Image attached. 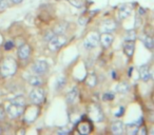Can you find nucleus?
Wrapping results in <instances>:
<instances>
[{"label":"nucleus","instance_id":"obj_1","mask_svg":"<svg viewBox=\"0 0 154 135\" xmlns=\"http://www.w3.org/2000/svg\"><path fill=\"white\" fill-rule=\"evenodd\" d=\"M17 62L14 58L7 57L0 62V74L3 77H11L17 71Z\"/></svg>","mask_w":154,"mask_h":135},{"label":"nucleus","instance_id":"obj_2","mask_svg":"<svg viewBox=\"0 0 154 135\" xmlns=\"http://www.w3.org/2000/svg\"><path fill=\"white\" fill-rule=\"evenodd\" d=\"M66 41H68V39H66V37L63 34H55L48 41V48L52 52L58 51L60 48L66 44Z\"/></svg>","mask_w":154,"mask_h":135},{"label":"nucleus","instance_id":"obj_3","mask_svg":"<svg viewBox=\"0 0 154 135\" xmlns=\"http://www.w3.org/2000/svg\"><path fill=\"white\" fill-rule=\"evenodd\" d=\"M88 116L91 120L96 122H100L103 120L105 115H103L101 109L96 105V103H91L88 107Z\"/></svg>","mask_w":154,"mask_h":135},{"label":"nucleus","instance_id":"obj_4","mask_svg":"<svg viewBox=\"0 0 154 135\" xmlns=\"http://www.w3.org/2000/svg\"><path fill=\"white\" fill-rule=\"evenodd\" d=\"M45 90L39 87H35V89H33L30 93V99L34 105H40L45 101Z\"/></svg>","mask_w":154,"mask_h":135},{"label":"nucleus","instance_id":"obj_5","mask_svg":"<svg viewBox=\"0 0 154 135\" xmlns=\"http://www.w3.org/2000/svg\"><path fill=\"white\" fill-rule=\"evenodd\" d=\"M99 43V35L96 32H90L84 39V45L86 49H94Z\"/></svg>","mask_w":154,"mask_h":135},{"label":"nucleus","instance_id":"obj_6","mask_svg":"<svg viewBox=\"0 0 154 135\" xmlns=\"http://www.w3.org/2000/svg\"><path fill=\"white\" fill-rule=\"evenodd\" d=\"M5 111H7V114L11 118H17L24 113V107L23 106H19V105H16V103H11L8 106Z\"/></svg>","mask_w":154,"mask_h":135},{"label":"nucleus","instance_id":"obj_7","mask_svg":"<svg viewBox=\"0 0 154 135\" xmlns=\"http://www.w3.org/2000/svg\"><path fill=\"white\" fill-rule=\"evenodd\" d=\"M48 69H49V64H48V62L45 61V60H37L32 66L33 72H34L35 74H37V75H42V74H45V72L48 71Z\"/></svg>","mask_w":154,"mask_h":135},{"label":"nucleus","instance_id":"obj_8","mask_svg":"<svg viewBox=\"0 0 154 135\" xmlns=\"http://www.w3.org/2000/svg\"><path fill=\"white\" fill-rule=\"evenodd\" d=\"M117 28V22L114 19H107L100 24L101 33H112Z\"/></svg>","mask_w":154,"mask_h":135},{"label":"nucleus","instance_id":"obj_9","mask_svg":"<svg viewBox=\"0 0 154 135\" xmlns=\"http://www.w3.org/2000/svg\"><path fill=\"white\" fill-rule=\"evenodd\" d=\"M77 130L80 134L87 135L92 131V124L89 120H82L77 124Z\"/></svg>","mask_w":154,"mask_h":135},{"label":"nucleus","instance_id":"obj_10","mask_svg":"<svg viewBox=\"0 0 154 135\" xmlns=\"http://www.w3.org/2000/svg\"><path fill=\"white\" fill-rule=\"evenodd\" d=\"M114 38L110 33H103V34L99 36V42H100L101 47L108 49L109 47H111L112 42H113Z\"/></svg>","mask_w":154,"mask_h":135},{"label":"nucleus","instance_id":"obj_11","mask_svg":"<svg viewBox=\"0 0 154 135\" xmlns=\"http://www.w3.org/2000/svg\"><path fill=\"white\" fill-rule=\"evenodd\" d=\"M31 52H32V49H31V47L29 44H26V43H24V44H22L21 47L18 49V57H19V59L21 60H26L29 58V56L31 55Z\"/></svg>","mask_w":154,"mask_h":135},{"label":"nucleus","instance_id":"obj_12","mask_svg":"<svg viewBox=\"0 0 154 135\" xmlns=\"http://www.w3.org/2000/svg\"><path fill=\"white\" fill-rule=\"evenodd\" d=\"M24 112H26V121H33V120H35V118L37 117V115H38L39 110H38L37 105H35V106L30 107Z\"/></svg>","mask_w":154,"mask_h":135},{"label":"nucleus","instance_id":"obj_13","mask_svg":"<svg viewBox=\"0 0 154 135\" xmlns=\"http://www.w3.org/2000/svg\"><path fill=\"white\" fill-rule=\"evenodd\" d=\"M131 13H132V7L130 5H122L118 9V16L122 20L128 18L131 15Z\"/></svg>","mask_w":154,"mask_h":135},{"label":"nucleus","instance_id":"obj_14","mask_svg":"<svg viewBox=\"0 0 154 135\" xmlns=\"http://www.w3.org/2000/svg\"><path fill=\"white\" fill-rule=\"evenodd\" d=\"M111 132L113 134H116V135H120L125 132V124H122V121L117 120V121H114L112 122L111 124Z\"/></svg>","mask_w":154,"mask_h":135},{"label":"nucleus","instance_id":"obj_15","mask_svg":"<svg viewBox=\"0 0 154 135\" xmlns=\"http://www.w3.org/2000/svg\"><path fill=\"white\" fill-rule=\"evenodd\" d=\"M78 89L75 87V88H73L72 90L70 91V92L66 94V103L68 105H72V103H74L75 101H76L77 97H78Z\"/></svg>","mask_w":154,"mask_h":135},{"label":"nucleus","instance_id":"obj_16","mask_svg":"<svg viewBox=\"0 0 154 135\" xmlns=\"http://www.w3.org/2000/svg\"><path fill=\"white\" fill-rule=\"evenodd\" d=\"M139 77L143 81H148L150 79V66H141L139 68Z\"/></svg>","mask_w":154,"mask_h":135},{"label":"nucleus","instance_id":"obj_17","mask_svg":"<svg viewBox=\"0 0 154 135\" xmlns=\"http://www.w3.org/2000/svg\"><path fill=\"white\" fill-rule=\"evenodd\" d=\"M135 51V43L134 41H127L124 44V52L128 57H132Z\"/></svg>","mask_w":154,"mask_h":135},{"label":"nucleus","instance_id":"obj_18","mask_svg":"<svg viewBox=\"0 0 154 135\" xmlns=\"http://www.w3.org/2000/svg\"><path fill=\"white\" fill-rule=\"evenodd\" d=\"M66 29H68V23L64 22V21H61L54 26L53 31H54L55 34H64V32L66 31Z\"/></svg>","mask_w":154,"mask_h":135},{"label":"nucleus","instance_id":"obj_19","mask_svg":"<svg viewBox=\"0 0 154 135\" xmlns=\"http://www.w3.org/2000/svg\"><path fill=\"white\" fill-rule=\"evenodd\" d=\"M86 84H88L90 88H94L97 84V77L94 73H90L86 78Z\"/></svg>","mask_w":154,"mask_h":135},{"label":"nucleus","instance_id":"obj_20","mask_svg":"<svg viewBox=\"0 0 154 135\" xmlns=\"http://www.w3.org/2000/svg\"><path fill=\"white\" fill-rule=\"evenodd\" d=\"M126 130H127V133L128 134H137V132H138L139 130V124H136V122H133V124H127L126 127Z\"/></svg>","mask_w":154,"mask_h":135},{"label":"nucleus","instance_id":"obj_21","mask_svg":"<svg viewBox=\"0 0 154 135\" xmlns=\"http://www.w3.org/2000/svg\"><path fill=\"white\" fill-rule=\"evenodd\" d=\"M29 82L33 87H40L42 84V79L39 76H31L29 78Z\"/></svg>","mask_w":154,"mask_h":135},{"label":"nucleus","instance_id":"obj_22","mask_svg":"<svg viewBox=\"0 0 154 135\" xmlns=\"http://www.w3.org/2000/svg\"><path fill=\"white\" fill-rule=\"evenodd\" d=\"M136 39V32L135 30H130L127 31L125 34V40L126 41H134Z\"/></svg>","mask_w":154,"mask_h":135},{"label":"nucleus","instance_id":"obj_23","mask_svg":"<svg viewBox=\"0 0 154 135\" xmlns=\"http://www.w3.org/2000/svg\"><path fill=\"white\" fill-rule=\"evenodd\" d=\"M143 44L147 49L152 50L154 48V42H153V38H151L150 36H146L143 39Z\"/></svg>","mask_w":154,"mask_h":135},{"label":"nucleus","instance_id":"obj_24","mask_svg":"<svg viewBox=\"0 0 154 135\" xmlns=\"http://www.w3.org/2000/svg\"><path fill=\"white\" fill-rule=\"evenodd\" d=\"M117 91L120 93V94H126L129 91V86L127 82H120L117 86Z\"/></svg>","mask_w":154,"mask_h":135},{"label":"nucleus","instance_id":"obj_25","mask_svg":"<svg viewBox=\"0 0 154 135\" xmlns=\"http://www.w3.org/2000/svg\"><path fill=\"white\" fill-rule=\"evenodd\" d=\"M13 103H16V105H19V106H26V98L23 96H17L16 98H14L13 100L11 101Z\"/></svg>","mask_w":154,"mask_h":135},{"label":"nucleus","instance_id":"obj_26","mask_svg":"<svg viewBox=\"0 0 154 135\" xmlns=\"http://www.w3.org/2000/svg\"><path fill=\"white\" fill-rule=\"evenodd\" d=\"M64 84H66V77L64 76H59L57 79V88L58 89L63 88Z\"/></svg>","mask_w":154,"mask_h":135},{"label":"nucleus","instance_id":"obj_27","mask_svg":"<svg viewBox=\"0 0 154 135\" xmlns=\"http://www.w3.org/2000/svg\"><path fill=\"white\" fill-rule=\"evenodd\" d=\"M69 2L71 3L72 5L76 8H80L84 5V2H82V0H69Z\"/></svg>","mask_w":154,"mask_h":135},{"label":"nucleus","instance_id":"obj_28","mask_svg":"<svg viewBox=\"0 0 154 135\" xmlns=\"http://www.w3.org/2000/svg\"><path fill=\"white\" fill-rule=\"evenodd\" d=\"M9 7V1L8 0H0V11H5Z\"/></svg>","mask_w":154,"mask_h":135},{"label":"nucleus","instance_id":"obj_29","mask_svg":"<svg viewBox=\"0 0 154 135\" xmlns=\"http://www.w3.org/2000/svg\"><path fill=\"white\" fill-rule=\"evenodd\" d=\"M5 115H7V111H5L2 106L0 105V121L5 119Z\"/></svg>","mask_w":154,"mask_h":135},{"label":"nucleus","instance_id":"obj_30","mask_svg":"<svg viewBox=\"0 0 154 135\" xmlns=\"http://www.w3.org/2000/svg\"><path fill=\"white\" fill-rule=\"evenodd\" d=\"M55 35V33H54V31L52 30V31H48L47 33H45V40H47V41H49L50 39L52 38V37Z\"/></svg>","mask_w":154,"mask_h":135},{"label":"nucleus","instance_id":"obj_31","mask_svg":"<svg viewBox=\"0 0 154 135\" xmlns=\"http://www.w3.org/2000/svg\"><path fill=\"white\" fill-rule=\"evenodd\" d=\"M88 20H89V18L85 17V16H82V17L78 19V22H79L82 26H86V23L88 22Z\"/></svg>","mask_w":154,"mask_h":135},{"label":"nucleus","instance_id":"obj_32","mask_svg":"<svg viewBox=\"0 0 154 135\" xmlns=\"http://www.w3.org/2000/svg\"><path fill=\"white\" fill-rule=\"evenodd\" d=\"M13 47H14L13 41H7V42H5V49L8 50V51H9V50H11Z\"/></svg>","mask_w":154,"mask_h":135},{"label":"nucleus","instance_id":"obj_33","mask_svg":"<svg viewBox=\"0 0 154 135\" xmlns=\"http://www.w3.org/2000/svg\"><path fill=\"white\" fill-rule=\"evenodd\" d=\"M69 132H70V130H69V129H66V128H64V127H63V128H60L59 130L57 131L58 134H62V135H63V134H68Z\"/></svg>","mask_w":154,"mask_h":135},{"label":"nucleus","instance_id":"obj_34","mask_svg":"<svg viewBox=\"0 0 154 135\" xmlns=\"http://www.w3.org/2000/svg\"><path fill=\"white\" fill-rule=\"evenodd\" d=\"M150 78L154 80V64L150 68Z\"/></svg>","mask_w":154,"mask_h":135},{"label":"nucleus","instance_id":"obj_35","mask_svg":"<svg viewBox=\"0 0 154 135\" xmlns=\"http://www.w3.org/2000/svg\"><path fill=\"white\" fill-rule=\"evenodd\" d=\"M149 119L151 120V121L154 122V111H150L149 112Z\"/></svg>","mask_w":154,"mask_h":135},{"label":"nucleus","instance_id":"obj_36","mask_svg":"<svg viewBox=\"0 0 154 135\" xmlns=\"http://www.w3.org/2000/svg\"><path fill=\"white\" fill-rule=\"evenodd\" d=\"M112 98H114V95L110 94V93H107V94L103 96V99H112Z\"/></svg>","mask_w":154,"mask_h":135},{"label":"nucleus","instance_id":"obj_37","mask_svg":"<svg viewBox=\"0 0 154 135\" xmlns=\"http://www.w3.org/2000/svg\"><path fill=\"white\" fill-rule=\"evenodd\" d=\"M146 133H147V131L145 130V128H143V127H141V130H140V131L138 130L137 134H146Z\"/></svg>","mask_w":154,"mask_h":135},{"label":"nucleus","instance_id":"obj_38","mask_svg":"<svg viewBox=\"0 0 154 135\" xmlns=\"http://www.w3.org/2000/svg\"><path fill=\"white\" fill-rule=\"evenodd\" d=\"M12 3H14V5H19V3H21L23 0H11Z\"/></svg>","mask_w":154,"mask_h":135},{"label":"nucleus","instance_id":"obj_39","mask_svg":"<svg viewBox=\"0 0 154 135\" xmlns=\"http://www.w3.org/2000/svg\"><path fill=\"white\" fill-rule=\"evenodd\" d=\"M149 134L150 135H154V124L151 127V129L149 130Z\"/></svg>","mask_w":154,"mask_h":135},{"label":"nucleus","instance_id":"obj_40","mask_svg":"<svg viewBox=\"0 0 154 135\" xmlns=\"http://www.w3.org/2000/svg\"><path fill=\"white\" fill-rule=\"evenodd\" d=\"M152 99H153V103H154V93H153V95H152Z\"/></svg>","mask_w":154,"mask_h":135},{"label":"nucleus","instance_id":"obj_41","mask_svg":"<svg viewBox=\"0 0 154 135\" xmlns=\"http://www.w3.org/2000/svg\"><path fill=\"white\" fill-rule=\"evenodd\" d=\"M1 132H2V130H1V127H0V134H1Z\"/></svg>","mask_w":154,"mask_h":135},{"label":"nucleus","instance_id":"obj_42","mask_svg":"<svg viewBox=\"0 0 154 135\" xmlns=\"http://www.w3.org/2000/svg\"><path fill=\"white\" fill-rule=\"evenodd\" d=\"M153 42H154V38H153Z\"/></svg>","mask_w":154,"mask_h":135}]
</instances>
